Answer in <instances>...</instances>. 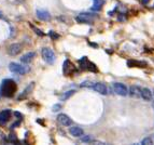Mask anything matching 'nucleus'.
<instances>
[{
  "instance_id": "412c9836",
  "label": "nucleus",
  "mask_w": 154,
  "mask_h": 145,
  "mask_svg": "<svg viewBox=\"0 0 154 145\" xmlns=\"http://www.w3.org/2000/svg\"><path fill=\"white\" fill-rule=\"evenodd\" d=\"M81 142L83 143H99V142H95V140L92 135H85V137L81 138Z\"/></svg>"
},
{
  "instance_id": "9b49d317",
  "label": "nucleus",
  "mask_w": 154,
  "mask_h": 145,
  "mask_svg": "<svg viewBox=\"0 0 154 145\" xmlns=\"http://www.w3.org/2000/svg\"><path fill=\"white\" fill-rule=\"evenodd\" d=\"M34 88H35V83H30L29 85L27 86V87H26L25 89H24V90H23V92L20 94V95H18V97H17V99H18V100H23V99H25V97H27L28 95L31 93V91L34 90Z\"/></svg>"
},
{
  "instance_id": "f3484780",
  "label": "nucleus",
  "mask_w": 154,
  "mask_h": 145,
  "mask_svg": "<svg viewBox=\"0 0 154 145\" xmlns=\"http://www.w3.org/2000/svg\"><path fill=\"white\" fill-rule=\"evenodd\" d=\"M35 52H28V53H26L25 55H23L22 57H21V62L23 63V64H28V63H30L31 61L34 60L35 57Z\"/></svg>"
},
{
  "instance_id": "b1692460",
  "label": "nucleus",
  "mask_w": 154,
  "mask_h": 145,
  "mask_svg": "<svg viewBox=\"0 0 154 145\" xmlns=\"http://www.w3.org/2000/svg\"><path fill=\"white\" fill-rule=\"evenodd\" d=\"M93 86H94V83H90V81H84V83H81V87H82V88H83V87H86V88H92Z\"/></svg>"
},
{
  "instance_id": "4be33fe9",
  "label": "nucleus",
  "mask_w": 154,
  "mask_h": 145,
  "mask_svg": "<svg viewBox=\"0 0 154 145\" xmlns=\"http://www.w3.org/2000/svg\"><path fill=\"white\" fill-rule=\"evenodd\" d=\"M49 36H50V37L52 38V39H54V40L58 39V38H59V35L56 34L54 30H50V31H49Z\"/></svg>"
},
{
  "instance_id": "bb28decb",
  "label": "nucleus",
  "mask_w": 154,
  "mask_h": 145,
  "mask_svg": "<svg viewBox=\"0 0 154 145\" xmlns=\"http://www.w3.org/2000/svg\"><path fill=\"white\" fill-rule=\"evenodd\" d=\"M9 141H11V142H16V138L14 137V134H11V135L9 137Z\"/></svg>"
},
{
  "instance_id": "f257e3e1",
  "label": "nucleus",
  "mask_w": 154,
  "mask_h": 145,
  "mask_svg": "<svg viewBox=\"0 0 154 145\" xmlns=\"http://www.w3.org/2000/svg\"><path fill=\"white\" fill-rule=\"evenodd\" d=\"M17 90V85L12 79H3L0 83V94L2 97H12Z\"/></svg>"
},
{
  "instance_id": "a878e982",
  "label": "nucleus",
  "mask_w": 154,
  "mask_h": 145,
  "mask_svg": "<svg viewBox=\"0 0 154 145\" xmlns=\"http://www.w3.org/2000/svg\"><path fill=\"white\" fill-rule=\"evenodd\" d=\"M32 28H34V30H36L37 35H39V36H43V33H42L40 29H38L37 27H35V26H32Z\"/></svg>"
},
{
  "instance_id": "f03ea898",
  "label": "nucleus",
  "mask_w": 154,
  "mask_h": 145,
  "mask_svg": "<svg viewBox=\"0 0 154 145\" xmlns=\"http://www.w3.org/2000/svg\"><path fill=\"white\" fill-rule=\"evenodd\" d=\"M9 69H10L12 73H14V74H18V75H25L30 71V68H29L28 66L21 65V64H17V63H14V62L9 64Z\"/></svg>"
},
{
  "instance_id": "4468645a",
  "label": "nucleus",
  "mask_w": 154,
  "mask_h": 145,
  "mask_svg": "<svg viewBox=\"0 0 154 145\" xmlns=\"http://www.w3.org/2000/svg\"><path fill=\"white\" fill-rule=\"evenodd\" d=\"M129 95L132 97H141V89L138 87V86H132L128 90Z\"/></svg>"
},
{
  "instance_id": "393cba45",
  "label": "nucleus",
  "mask_w": 154,
  "mask_h": 145,
  "mask_svg": "<svg viewBox=\"0 0 154 145\" xmlns=\"http://www.w3.org/2000/svg\"><path fill=\"white\" fill-rule=\"evenodd\" d=\"M152 139L151 138H146V139L142 140V142H141V144H152Z\"/></svg>"
},
{
  "instance_id": "cd10ccee",
  "label": "nucleus",
  "mask_w": 154,
  "mask_h": 145,
  "mask_svg": "<svg viewBox=\"0 0 154 145\" xmlns=\"http://www.w3.org/2000/svg\"><path fill=\"white\" fill-rule=\"evenodd\" d=\"M141 2H142V4H148L150 2V0H141Z\"/></svg>"
},
{
  "instance_id": "5701e85b",
  "label": "nucleus",
  "mask_w": 154,
  "mask_h": 145,
  "mask_svg": "<svg viewBox=\"0 0 154 145\" xmlns=\"http://www.w3.org/2000/svg\"><path fill=\"white\" fill-rule=\"evenodd\" d=\"M60 108H62V104H59V103H57V104L53 105V107H52V111H53L54 113H57L58 111H60Z\"/></svg>"
},
{
  "instance_id": "dca6fc26",
  "label": "nucleus",
  "mask_w": 154,
  "mask_h": 145,
  "mask_svg": "<svg viewBox=\"0 0 154 145\" xmlns=\"http://www.w3.org/2000/svg\"><path fill=\"white\" fill-rule=\"evenodd\" d=\"M69 132L70 134L74 138H80L84 134L83 129L80 128V127H71V128L69 129Z\"/></svg>"
},
{
  "instance_id": "a211bd4d",
  "label": "nucleus",
  "mask_w": 154,
  "mask_h": 145,
  "mask_svg": "<svg viewBox=\"0 0 154 145\" xmlns=\"http://www.w3.org/2000/svg\"><path fill=\"white\" fill-rule=\"evenodd\" d=\"M127 66H128V67H146L147 63L146 62H140V61L130 60V61L127 62Z\"/></svg>"
},
{
  "instance_id": "aec40b11",
  "label": "nucleus",
  "mask_w": 154,
  "mask_h": 145,
  "mask_svg": "<svg viewBox=\"0 0 154 145\" xmlns=\"http://www.w3.org/2000/svg\"><path fill=\"white\" fill-rule=\"evenodd\" d=\"M93 2H94V4H93V10L94 11H99L101 9V7H102V0H93Z\"/></svg>"
},
{
  "instance_id": "ddd939ff",
  "label": "nucleus",
  "mask_w": 154,
  "mask_h": 145,
  "mask_svg": "<svg viewBox=\"0 0 154 145\" xmlns=\"http://www.w3.org/2000/svg\"><path fill=\"white\" fill-rule=\"evenodd\" d=\"M11 116V111L10 109H4V111L0 112V125H4L8 122Z\"/></svg>"
},
{
  "instance_id": "6ab92c4d",
  "label": "nucleus",
  "mask_w": 154,
  "mask_h": 145,
  "mask_svg": "<svg viewBox=\"0 0 154 145\" xmlns=\"http://www.w3.org/2000/svg\"><path fill=\"white\" fill-rule=\"evenodd\" d=\"M74 90H68V91H66V92H64V93L60 95V100L62 101H67L69 97H71L74 94Z\"/></svg>"
},
{
  "instance_id": "9d476101",
  "label": "nucleus",
  "mask_w": 154,
  "mask_h": 145,
  "mask_svg": "<svg viewBox=\"0 0 154 145\" xmlns=\"http://www.w3.org/2000/svg\"><path fill=\"white\" fill-rule=\"evenodd\" d=\"M92 89L94 90V91L98 92V93H100V94H104V95H106V94L108 93V89H107V87H106L105 83H94V86L92 87Z\"/></svg>"
},
{
  "instance_id": "39448f33",
  "label": "nucleus",
  "mask_w": 154,
  "mask_h": 145,
  "mask_svg": "<svg viewBox=\"0 0 154 145\" xmlns=\"http://www.w3.org/2000/svg\"><path fill=\"white\" fill-rule=\"evenodd\" d=\"M113 90H114L115 93L119 94V95H122V97H125L128 94V88L122 83H113Z\"/></svg>"
},
{
  "instance_id": "f8f14e48",
  "label": "nucleus",
  "mask_w": 154,
  "mask_h": 145,
  "mask_svg": "<svg viewBox=\"0 0 154 145\" xmlns=\"http://www.w3.org/2000/svg\"><path fill=\"white\" fill-rule=\"evenodd\" d=\"M63 69H64V74L66 75V76H67V75L73 74V73L76 71V67H74V65H72V64H71V62H70V61H65Z\"/></svg>"
},
{
  "instance_id": "c756f323",
  "label": "nucleus",
  "mask_w": 154,
  "mask_h": 145,
  "mask_svg": "<svg viewBox=\"0 0 154 145\" xmlns=\"http://www.w3.org/2000/svg\"><path fill=\"white\" fill-rule=\"evenodd\" d=\"M153 92H154V91H153ZM153 95H154V93H153ZM153 106H154V104H153Z\"/></svg>"
},
{
  "instance_id": "c85d7f7f",
  "label": "nucleus",
  "mask_w": 154,
  "mask_h": 145,
  "mask_svg": "<svg viewBox=\"0 0 154 145\" xmlns=\"http://www.w3.org/2000/svg\"><path fill=\"white\" fill-rule=\"evenodd\" d=\"M3 17V15H2V13H1V12H0V19H2Z\"/></svg>"
},
{
  "instance_id": "6e6552de",
  "label": "nucleus",
  "mask_w": 154,
  "mask_h": 145,
  "mask_svg": "<svg viewBox=\"0 0 154 145\" xmlns=\"http://www.w3.org/2000/svg\"><path fill=\"white\" fill-rule=\"evenodd\" d=\"M57 120H58L59 123L62 126H64V127H68V126H70L72 123L71 118L66 114H59L58 116H57Z\"/></svg>"
},
{
  "instance_id": "0eeeda50",
  "label": "nucleus",
  "mask_w": 154,
  "mask_h": 145,
  "mask_svg": "<svg viewBox=\"0 0 154 145\" xmlns=\"http://www.w3.org/2000/svg\"><path fill=\"white\" fill-rule=\"evenodd\" d=\"M76 21L80 24H91L92 23V15L90 13H81L76 17Z\"/></svg>"
},
{
  "instance_id": "7ed1b4c3",
  "label": "nucleus",
  "mask_w": 154,
  "mask_h": 145,
  "mask_svg": "<svg viewBox=\"0 0 154 145\" xmlns=\"http://www.w3.org/2000/svg\"><path fill=\"white\" fill-rule=\"evenodd\" d=\"M41 55H42V59L48 63V64H54V63H55L56 61L55 53H54L53 50H51L50 48H42Z\"/></svg>"
},
{
  "instance_id": "20e7f679",
  "label": "nucleus",
  "mask_w": 154,
  "mask_h": 145,
  "mask_svg": "<svg viewBox=\"0 0 154 145\" xmlns=\"http://www.w3.org/2000/svg\"><path fill=\"white\" fill-rule=\"evenodd\" d=\"M80 63V66H81L82 69H86V71H97V67L94 63H92L91 61L87 60L86 57H83L81 60L79 61Z\"/></svg>"
},
{
  "instance_id": "7c9ffc66",
  "label": "nucleus",
  "mask_w": 154,
  "mask_h": 145,
  "mask_svg": "<svg viewBox=\"0 0 154 145\" xmlns=\"http://www.w3.org/2000/svg\"><path fill=\"white\" fill-rule=\"evenodd\" d=\"M153 7H154V4H153Z\"/></svg>"
},
{
  "instance_id": "1a4fd4ad",
  "label": "nucleus",
  "mask_w": 154,
  "mask_h": 145,
  "mask_svg": "<svg viewBox=\"0 0 154 145\" xmlns=\"http://www.w3.org/2000/svg\"><path fill=\"white\" fill-rule=\"evenodd\" d=\"M37 17L41 21H49L51 19V14L50 12L44 10V9H38L36 11Z\"/></svg>"
},
{
  "instance_id": "423d86ee",
  "label": "nucleus",
  "mask_w": 154,
  "mask_h": 145,
  "mask_svg": "<svg viewBox=\"0 0 154 145\" xmlns=\"http://www.w3.org/2000/svg\"><path fill=\"white\" fill-rule=\"evenodd\" d=\"M23 50V45L22 43H12L11 46L8 48V53L10 54V55H12V57H14V55H17V54H20L21 52H22Z\"/></svg>"
},
{
  "instance_id": "2eb2a0df",
  "label": "nucleus",
  "mask_w": 154,
  "mask_h": 145,
  "mask_svg": "<svg viewBox=\"0 0 154 145\" xmlns=\"http://www.w3.org/2000/svg\"><path fill=\"white\" fill-rule=\"evenodd\" d=\"M152 97H153V93L151 92V90L148 88H142L141 89V97H142L144 101L147 102H150L152 100Z\"/></svg>"
}]
</instances>
